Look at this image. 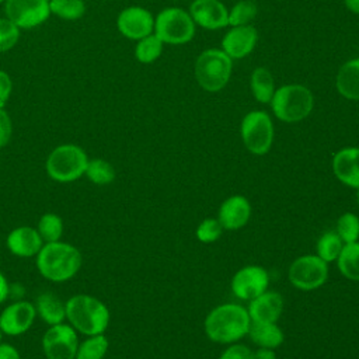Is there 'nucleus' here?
Listing matches in <instances>:
<instances>
[{"label":"nucleus","mask_w":359,"mask_h":359,"mask_svg":"<svg viewBox=\"0 0 359 359\" xmlns=\"http://www.w3.org/2000/svg\"><path fill=\"white\" fill-rule=\"evenodd\" d=\"M268 271L259 265H247L240 268L230 282L231 292L241 300H251L257 297L268 289Z\"/></svg>","instance_id":"ddd939ff"},{"label":"nucleus","mask_w":359,"mask_h":359,"mask_svg":"<svg viewBox=\"0 0 359 359\" xmlns=\"http://www.w3.org/2000/svg\"><path fill=\"white\" fill-rule=\"evenodd\" d=\"M248 316L251 323H276L283 311V297L273 290H265L250 300Z\"/></svg>","instance_id":"aec40b11"},{"label":"nucleus","mask_w":359,"mask_h":359,"mask_svg":"<svg viewBox=\"0 0 359 359\" xmlns=\"http://www.w3.org/2000/svg\"><path fill=\"white\" fill-rule=\"evenodd\" d=\"M0 359H21V355L11 344L0 342Z\"/></svg>","instance_id":"58836bf2"},{"label":"nucleus","mask_w":359,"mask_h":359,"mask_svg":"<svg viewBox=\"0 0 359 359\" xmlns=\"http://www.w3.org/2000/svg\"><path fill=\"white\" fill-rule=\"evenodd\" d=\"M240 135L245 149L255 156L266 154L275 137V128L268 112L255 109L244 115L240 123Z\"/></svg>","instance_id":"6e6552de"},{"label":"nucleus","mask_w":359,"mask_h":359,"mask_svg":"<svg viewBox=\"0 0 359 359\" xmlns=\"http://www.w3.org/2000/svg\"><path fill=\"white\" fill-rule=\"evenodd\" d=\"M84 177L88 181H91L93 184L104 187V185H109L111 182H114L116 172H115L114 165L108 160L95 157V158L88 160Z\"/></svg>","instance_id":"bb28decb"},{"label":"nucleus","mask_w":359,"mask_h":359,"mask_svg":"<svg viewBox=\"0 0 359 359\" xmlns=\"http://www.w3.org/2000/svg\"><path fill=\"white\" fill-rule=\"evenodd\" d=\"M1 338H3V332H1V330H0V342H1Z\"/></svg>","instance_id":"c03bdc74"},{"label":"nucleus","mask_w":359,"mask_h":359,"mask_svg":"<svg viewBox=\"0 0 359 359\" xmlns=\"http://www.w3.org/2000/svg\"><path fill=\"white\" fill-rule=\"evenodd\" d=\"M13 79L8 72L0 69V107H6L13 94Z\"/></svg>","instance_id":"4c0bfd02"},{"label":"nucleus","mask_w":359,"mask_h":359,"mask_svg":"<svg viewBox=\"0 0 359 359\" xmlns=\"http://www.w3.org/2000/svg\"><path fill=\"white\" fill-rule=\"evenodd\" d=\"M251 217V203L243 195L226 198L217 212V220L223 230H238L244 227Z\"/></svg>","instance_id":"a211bd4d"},{"label":"nucleus","mask_w":359,"mask_h":359,"mask_svg":"<svg viewBox=\"0 0 359 359\" xmlns=\"http://www.w3.org/2000/svg\"><path fill=\"white\" fill-rule=\"evenodd\" d=\"M258 42L257 28L250 25L230 27V29L222 38V50L231 59H243L248 56Z\"/></svg>","instance_id":"2eb2a0df"},{"label":"nucleus","mask_w":359,"mask_h":359,"mask_svg":"<svg viewBox=\"0 0 359 359\" xmlns=\"http://www.w3.org/2000/svg\"><path fill=\"white\" fill-rule=\"evenodd\" d=\"M88 160L81 146L63 143L50 150L45 161V170L49 178L56 182H73L84 177Z\"/></svg>","instance_id":"423d86ee"},{"label":"nucleus","mask_w":359,"mask_h":359,"mask_svg":"<svg viewBox=\"0 0 359 359\" xmlns=\"http://www.w3.org/2000/svg\"><path fill=\"white\" fill-rule=\"evenodd\" d=\"M36 316L48 325H56L66 321V304L55 293L43 292L35 300Z\"/></svg>","instance_id":"4be33fe9"},{"label":"nucleus","mask_w":359,"mask_h":359,"mask_svg":"<svg viewBox=\"0 0 359 359\" xmlns=\"http://www.w3.org/2000/svg\"><path fill=\"white\" fill-rule=\"evenodd\" d=\"M335 88L349 101H359V57L346 60L337 72Z\"/></svg>","instance_id":"412c9836"},{"label":"nucleus","mask_w":359,"mask_h":359,"mask_svg":"<svg viewBox=\"0 0 359 359\" xmlns=\"http://www.w3.org/2000/svg\"><path fill=\"white\" fill-rule=\"evenodd\" d=\"M36 230L42 237L43 243L59 241L63 234V220L56 213H52V212L43 213L38 220Z\"/></svg>","instance_id":"2f4dec72"},{"label":"nucleus","mask_w":359,"mask_h":359,"mask_svg":"<svg viewBox=\"0 0 359 359\" xmlns=\"http://www.w3.org/2000/svg\"><path fill=\"white\" fill-rule=\"evenodd\" d=\"M38 272L50 282H66L77 275L83 257L77 247L65 241L45 243L35 257Z\"/></svg>","instance_id":"f257e3e1"},{"label":"nucleus","mask_w":359,"mask_h":359,"mask_svg":"<svg viewBox=\"0 0 359 359\" xmlns=\"http://www.w3.org/2000/svg\"><path fill=\"white\" fill-rule=\"evenodd\" d=\"M287 278L292 286L299 290H316L328 279V264L316 254L302 255L290 264Z\"/></svg>","instance_id":"1a4fd4ad"},{"label":"nucleus","mask_w":359,"mask_h":359,"mask_svg":"<svg viewBox=\"0 0 359 359\" xmlns=\"http://www.w3.org/2000/svg\"><path fill=\"white\" fill-rule=\"evenodd\" d=\"M335 231L344 244L359 240V217L352 212L342 213L335 224Z\"/></svg>","instance_id":"473e14b6"},{"label":"nucleus","mask_w":359,"mask_h":359,"mask_svg":"<svg viewBox=\"0 0 359 359\" xmlns=\"http://www.w3.org/2000/svg\"><path fill=\"white\" fill-rule=\"evenodd\" d=\"M109 348L105 334L90 335L84 341L79 342V348L74 359H104Z\"/></svg>","instance_id":"cd10ccee"},{"label":"nucleus","mask_w":359,"mask_h":359,"mask_svg":"<svg viewBox=\"0 0 359 359\" xmlns=\"http://www.w3.org/2000/svg\"><path fill=\"white\" fill-rule=\"evenodd\" d=\"M163 49H164L163 41L153 32V34L136 41L133 53H135V59L139 63L150 65L161 56Z\"/></svg>","instance_id":"a878e982"},{"label":"nucleus","mask_w":359,"mask_h":359,"mask_svg":"<svg viewBox=\"0 0 359 359\" xmlns=\"http://www.w3.org/2000/svg\"><path fill=\"white\" fill-rule=\"evenodd\" d=\"M79 348V332L69 324L49 325L42 335V351L46 359H74Z\"/></svg>","instance_id":"9b49d317"},{"label":"nucleus","mask_w":359,"mask_h":359,"mask_svg":"<svg viewBox=\"0 0 359 359\" xmlns=\"http://www.w3.org/2000/svg\"><path fill=\"white\" fill-rule=\"evenodd\" d=\"M35 318V304L28 300H17L0 313V330L8 337H18L32 327Z\"/></svg>","instance_id":"4468645a"},{"label":"nucleus","mask_w":359,"mask_h":359,"mask_svg":"<svg viewBox=\"0 0 359 359\" xmlns=\"http://www.w3.org/2000/svg\"><path fill=\"white\" fill-rule=\"evenodd\" d=\"M43 244L36 227L32 226H18L6 237L7 250L20 258L36 257Z\"/></svg>","instance_id":"f3484780"},{"label":"nucleus","mask_w":359,"mask_h":359,"mask_svg":"<svg viewBox=\"0 0 359 359\" xmlns=\"http://www.w3.org/2000/svg\"><path fill=\"white\" fill-rule=\"evenodd\" d=\"M356 202H358V206H359V189H356Z\"/></svg>","instance_id":"37998d69"},{"label":"nucleus","mask_w":359,"mask_h":359,"mask_svg":"<svg viewBox=\"0 0 359 359\" xmlns=\"http://www.w3.org/2000/svg\"><path fill=\"white\" fill-rule=\"evenodd\" d=\"M21 29L6 15L0 17V53L11 50L20 41Z\"/></svg>","instance_id":"72a5a7b5"},{"label":"nucleus","mask_w":359,"mask_h":359,"mask_svg":"<svg viewBox=\"0 0 359 359\" xmlns=\"http://www.w3.org/2000/svg\"><path fill=\"white\" fill-rule=\"evenodd\" d=\"M223 233V227L222 224L219 223L217 219H213V217H208V219H203L198 227H196V238L201 241V243H205V244H210V243H215Z\"/></svg>","instance_id":"f704fd0d"},{"label":"nucleus","mask_w":359,"mask_h":359,"mask_svg":"<svg viewBox=\"0 0 359 359\" xmlns=\"http://www.w3.org/2000/svg\"><path fill=\"white\" fill-rule=\"evenodd\" d=\"M4 1H6V0H0V6H1V4H4Z\"/></svg>","instance_id":"a18cd8bd"},{"label":"nucleus","mask_w":359,"mask_h":359,"mask_svg":"<svg viewBox=\"0 0 359 359\" xmlns=\"http://www.w3.org/2000/svg\"><path fill=\"white\" fill-rule=\"evenodd\" d=\"M269 105L275 118L285 123H296L311 114L314 95L304 84H283L275 90Z\"/></svg>","instance_id":"20e7f679"},{"label":"nucleus","mask_w":359,"mask_h":359,"mask_svg":"<svg viewBox=\"0 0 359 359\" xmlns=\"http://www.w3.org/2000/svg\"><path fill=\"white\" fill-rule=\"evenodd\" d=\"M195 25L216 31L227 27L229 8L220 0H194L188 8Z\"/></svg>","instance_id":"dca6fc26"},{"label":"nucleus","mask_w":359,"mask_h":359,"mask_svg":"<svg viewBox=\"0 0 359 359\" xmlns=\"http://www.w3.org/2000/svg\"><path fill=\"white\" fill-rule=\"evenodd\" d=\"M195 22L189 11L181 7H165L154 17V34L168 45H184L195 36Z\"/></svg>","instance_id":"0eeeda50"},{"label":"nucleus","mask_w":359,"mask_h":359,"mask_svg":"<svg viewBox=\"0 0 359 359\" xmlns=\"http://www.w3.org/2000/svg\"><path fill=\"white\" fill-rule=\"evenodd\" d=\"M342 247L344 241L341 240V237L337 234L335 230H330L318 237L316 243V255H318L323 261L330 264L332 261H337Z\"/></svg>","instance_id":"c756f323"},{"label":"nucleus","mask_w":359,"mask_h":359,"mask_svg":"<svg viewBox=\"0 0 359 359\" xmlns=\"http://www.w3.org/2000/svg\"><path fill=\"white\" fill-rule=\"evenodd\" d=\"M50 15L65 21L80 20L87 10L84 0H49Z\"/></svg>","instance_id":"c85d7f7f"},{"label":"nucleus","mask_w":359,"mask_h":359,"mask_svg":"<svg viewBox=\"0 0 359 359\" xmlns=\"http://www.w3.org/2000/svg\"><path fill=\"white\" fill-rule=\"evenodd\" d=\"M66 321L86 337L104 334L109 325L111 314L104 302L98 297L79 293L66 302Z\"/></svg>","instance_id":"7ed1b4c3"},{"label":"nucleus","mask_w":359,"mask_h":359,"mask_svg":"<svg viewBox=\"0 0 359 359\" xmlns=\"http://www.w3.org/2000/svg\"><path fill=\"white\" fill-rule=\"evenodd\" d=\"M250 88L252 97L258 102L269 104L276 90L272 72L264 66L255 67L250 76Z\"/></svg>","instance_id":"b1692460"},{"label":"nucleus","mask_w":359,"mask_h":359,"mask_svg":"<svg viewBox=\"0 0 359 359\" xmlns=\"http://www.w3.org/2000/svg\"><path fill=\"white\" fill-rule=\"evenodd\" d=\"M258 7L252 0H238L229 10L227 27L250 25L257 17Z\"/></svg>","instance_id":"7c9ffc66"},{"label":"nucleus","mask_w":359,"mask_h":359,"mask_svg":"<svg viewBox=\"0 0 359 359\" xmlns=\"http://www.w3.org/2000/svg\"><path fill=\"white\" fill-rule=\"evenodd\" d=\"M251 318L245 307L237 303L216 306L205 318L203 328L208 338L217 344H233L248 334Z\"/></svg>","instance_id":"f03ea898"},{"label":"nucleus","mask_w":359,"mask_h":359,"mask_svg":"<svg viewBox=\"0 0 359 359\" xmlns=\"http://www.w3.org/2000/svg\"><path fill=\"white\" fill-rule=\"evenodd\" d=\"M248 335L259 348L276 349L285 341V334L276 323H251Z\"/></svg>","instance_id":"5701e85b"},{"label":"nucleus","mask_w":359,"mask_h":359,"mask_svg":"<svg viewBox=\"0 0 359 359\" xmlns=\"http://www.w3.org/2000/svg\"><path fill=\"white\" fill-rule=\"evenodd\" d=\"M219 359H254V352L243 344H229Z\"/></svg>","instance_id":"c9c22d12"},{"label":"nucleus","mask_w":359,"mask_h":359,"mask_svg":"<svg viewBox=\"0 0 359 359\" xmlns=\"http://www.w3.org/2000/svg\"><path fill=\"white\" fill-rule=\"evenodd\" d=\"M4 15L21 31L45 24L50 17L49 0H6Z\"/></svg>","instance_id":"9d476101"},{"label":"nucleus","mask_w":359,"mask_h":359,"mask_svg":"<svg viewBox=\"0 0 359 359\" xmlns=\"http://www.w3.org/2000/svg\"><path fill=\"white\" fill-rule=\"evenodd\" d=\"M344 4L351 13L359 15V0H344Z\"/></svg>","instance_id":"79ce46f5"},{"label":"nucleus","mask_w":359,"mask_h":359,"mask_svg":"<svg viewBox=\"0 0 359 359\" xmlns=\"http://www.w3.org/2000/svg\"><path fill=\"white\" fill-rule=\"evenodd\" d=\"M335 262L344 278L359 282V241L344 244Z\"/></svg>","instance_id":"393cba45"},{"label":"nucleus","mask_w":359,"mask_h":359,"mask_svg":"<svg viewBox=\"0 0 359 359\" xmlns=\"http://www.w3.org/2000/svg\"><path fill=\"white\" fill-rule=\"evenodd\" d=\"M13 136V121L6 107H0V149L6 147Z\"/></svg>","instance_id":"e433bc0d"},{"label":"nucleus","mask_w":359,"mask_h":359,"mask_svg":"<svg viewBox=\"0 0 359 359\" xmlns=\"http://www.w3.org/2000/svg\"><path fill=\"white\" fill-rule=\"evenodd\" d=\"M8 294H10V285H8V280H7V278L4 276V273L0 271V304L7 300Z\"/></svg>","instance_id":"ea45409f"},{"label":"nucleus","mask_w":359,"mask_h":359,"mask_svg":"<svg viewBox=\"0 0 359 359\" xmlns=\"http://www.w3.org/2000/svg\"><path fill=\"white\" fill-rule=\"evenodd\" d=\"M331 167L339 182L359 189V147L349 146L338 150L332 157Z\"/></svg>","instance_id":"6ab92c4d"},{"label":"nucleus","mask_w":359,"mask_h":359,"mask_svg":"<svg viewBox=\"0 0 359 359\" xmlns=\"http://www.w3.org/2000/svg\"><path fill=\"white\" fill-rule=\"evenodd\" d=\"M118 32L130 41H139L154 32V15L144 7L129 6L116 17Z\"/></svg>","instance_id":"f8f14e48"},{"label":"nucleus","mask_w":359,"mask_h":359,"mask_svg":"<svg viewBox=\"0 0 359 359\" xmlns=\"http://www.w3.org/2000/svg\"><path fill=\"white\" fill-rule=\"evenodd\" d=\"M233 73V60L219 48L202 50L194 65V74L198 86L208 93L223 90Z\"/></svg>","instance_id":"39448f33"},{"label":"nucleus","mask_w":359,"mask_h":359,"mask_svg":"<svg viewBox=\"0 0 359 359\" xmlns=\"http://www.w3.org/2000/svg\"><path fill=\"white\" fill-rule=\"evenodd\" d=\"M254 359H276L275 351L269 348H258L254 352Z\"/></svg>","instance_id":"a19ab883"}]
</instances>
